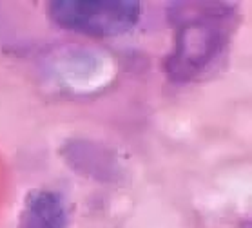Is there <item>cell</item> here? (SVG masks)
<instances>
[{
    "label": "cell",
    "mask_w": 252,
    "mask_h": 228,
    "mask_svg": "<svg viewBox=\"0 0 252 228\" xmlns=\"http://www.w3.org/2000/svg\"><path fill=\"white\" fill-rule=\"evenodd\" d=\"M47 15L65 31L109 38L136 28L142 4L138 0H55L47 4Z\"/></svg>",
    "instance_id": "cell-2"
},
{
    "label": "cell",
    "mask_w": 252,
    "mask_h": 228,
    "mask_svg": "<svg viewBox=\"0 0 252 228\" xmlns=\"http://www.w3.org/2000/svg\"><path fill=\"white\" fill-rule=\"evenodd\" d=\"M69 208L57 190H31L24 201L18 228H67Z\"/></svg>",
    "instance_id": "cell-3"
},
{
    "label": "cell",
    "mask_w": 252,
    "mask_h": 228,
    "mask_svg": "<svg viewBox=\"0 0 252 228\" xmlns=\"http://www.w3.org/2000/svg\"><path fill=\"white\" fill-rule=\"evenodd\" d=\"M67 165L91 176L93 179H113L118 172V165L113 156L105 148L98 147L96 143L89 142H71L67 148H63Z\"/></svg>",
    "instance_id": "cell-4"
},
{
    "label": "cell",
    "mask_w": 252,
    "mask_h": 228,
    "mask_svg": "<svg viewBox=\"0 0 252 228\" xmlns=\"http://www.w3.org/2000/svg\"><path fill=\"white\" fill-rule=\"evenodd\" d=\"M174 47L163 69L172 82L203 80L227 60L238 28V11L227 2H172Z\"/></svg>",
    "instance_id": "cell-1"
}]
</instances>
